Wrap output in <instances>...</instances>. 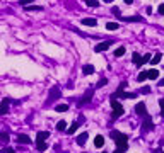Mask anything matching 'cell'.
Returning <instances> with one entry per match:
<instances>
[{"mask_svg": "<svg viewBox=\"0 0 164 153\" xmlns=\"http://www.w3.org/2000/svg\"><path fill=\"white\" fill-rule=\"evenodd\" d=\"M91 97H92V89H89L87 92H86V95L79 100V106H82V104H86V102H89L91 100Z\"/></svg>", "mask_w": 164, "mask_h": 153, "instance_id": "obj_9", "label": "cell"}, {"mask_svg": "<svg viewBox=\"0 0 164 153\" xmlns=\"http://www.w3.org/2000/svg\"><path fill=\"white\" fill-rule=\"evenodd\" d=\"M48 136H50V133H48V131H39V133L36 135V141H38V143H43Z\"/></svg>", "mask_w": 164, "mask_h": 153, "instance_id": "obj_10", "label": "cell"}, {"mask_svg": "<svg viewBox=\"0 0 164 153\" xmlns=\"http://www.w3.org/2000/svg\"><path fill=\"white\" fill-rule=\"evenodd\" d=\"M77 128H79V123H72V124H70V128H68V135L75 133V131H77Z\"/></svg>", "mask_w": 164, "mask_h": 153, "instance_id": "obj_26", "label": "cell"}, {"mask_svg": "<svg viewBox=\"0 0 164 153\" xmlns=\"http://www.w3.org/2000/svg\"><path fill=\"white\" fill-rule=\"evenodd\" d=\"M111 107H113V118H118V116H122V114L125 112L123 106H122L116 99H111Z\"/></svg>", "mask_w": 164, "mask_h": 153, "instance_id": "obj_2", "label": "cell"}, {"mask_svg": "<svg viewBox=\"0 0 164 153\" xmlns=\"http://www.w3.org/2000/svg\"><path fill=\"white\" fill-rule=\"evenodd\" d=\"M56 129H58V131H65V129H67V123H65V121H58Z\"/></svg>", "mask_w": 164, "mask_h": 153, "instance_id": "obj_25", "label": "cell"}, {"mask_svg": "<svg viewBox=\"0 0 164 153\" xmlns=\"http://www.w3.org/2000/svg\"><path fill=\"white\" fill-rule=\"evenodd\" d=\"M118 27H120V26H118L116 22H108V24H106V29H108V31H115V29H118Z\"/></svg>", "mask_w": 164, "mask_h": 153, "instance_id": "obj_24", "label": "cell"}, {"mask_svg": "<svg viewBox=\"0 0 164 153\" xmlns=\"http://www.w3.org/2000/svg\"><path fill=\"white\" fill-rule=\"evenodd\" d=\"M106 85V78H101L98 83H96V89H101V87H104Z\"/></svg>", "mask_w": 164, "mask_h": 153, "instance_id": "obj_29", "label": "cell"}, {"mask_svg": "<svg viewBox=\"0 0 164 153\" xmlns=\"http://www.w3.org/2000/svg\"><path fill=\"white\" fill-rule=\"evenodd\" d=\"M17 143H21V145H31L33 140H31L27 135H19V136H17Z\"/></svg>", "mask_w": 164, "mask_h": 153, "instance_id": "obj_7", "label": "cell"}, {"mask_svg": "<svg viewBox=\"0 0 164 153\" xmlns=\"http://www.w3.org/2000/svg\"><path fill=\"white\" fill-rule=\"evenodd\" d=\"M84 2H86L89 7H98V5H99V2H98V0H84Z\"/></svg>", "mask_w": 164, "mask_h": 153, "instance_id": "obj_27", "label": "cell"}, {"mask_svg": "<svg viewBox=\"0 0 164 153\" xmlns=\"http://www.w3.org/2000/svg\"><path fill=\"white\" fill-rule=\"evenodd\" d=\"M113 153H123V152H122V150H118V148H116V150H115V152H113Z\"/></svg>", "mask_w": 164, "mask_h": 153, "instance_id": "obj_37", "label": "cell"}, {"mask_svg": "<svg viewBox=\"0 0 164 153\" xmlns=\"http://www.w3.org/2000/svg\"><path fill=\"white\" fill-rule=\"evenodd\" d=\"M34 0H19V3L22 5V7H27V3H33Z\"/></svg>", "mask_w": 164, "mask_h": 153, "instance_id": "obj_30", "label": "cell"}, {"mask_svg": "<svg viewBox=\"0 0 164 153\" xmlns=\"http://www.w3.org/2000/svg\"><path fill=\"white\" fill-rule=\"evenodd\" d=\"M82 72H84V75H92L94 73V66L92 65H84L82 66Z\"/></svg>", "mask_w": 164, "mask_h": 153, "instance_id": "obj_15", "label": "cell"}, {"mask_svg": "<svg viewBox=\"0 0 164 153\" xmlns=\"http://www.w3.org/2000/svg\"><path fill=\"white\" fill-rule=\"evenodd\" d=\"M142 126H144V131H152V129H154L152 119H151L149 116H145V118H144V124H142Z\"/></svg>", "mask_w": 164, "mask_h": 153, "instance_id": "obj_5", "label": "cell"}, {"mask_svg": "<svg viewBox=\"0 0 164 153\" xmlns=\"http://www.w3.org/2000/svg\"><path fill=\"white\" fill-rule=\"evenodd\" d=\"M147 78H149V73H147V72H140L139 77H137L139 82H144V80H147Z\"/></svg>", "mask_w": 164, "mask_h": 153, "instance_id": "obj_22", "label": "cell"}, {"mask_svg": "<svg viewBox=\"0 0 164 153\" xmlns=\"http://www.w3.org/2000/svg\"><path fill=\"white\" fill-rule=\"evenodd\" d=\"M132 2H133V0H125V3H132Z\"/></svg>", "mask_w": 164, "mask_h": 153, "instance_id": "obj_39", "label": "cell"}, {"mask_svg": "<svg viewBox=\"0 0 164 153\" xmlns=\"http://www.w3.org/2000/svg\"><path fill=\"white\" fill-rule=\"evenodd\" d=\"M104 2H106V3H111V2H113V0H104Z\"/></svg>", "mask_w": 164, "mask_h": 153, "instance_id": "obj_40", "label": "cell"}, {"mask_svg": "<svg viewBox=\"0 0 164 153\" xmlns=\"http://www.w3.org/2000/svg\"><path fill=\"white\" fill-rule=\"evenodd\" d=\"M125 51H127V49H125V46H120V48H116V49H115V56H116V58H118V56H123V55H125Z\"/></svg>", "mask_w": 164, "mask_h": 153, "instance_id": "obj_19", "label": "cell"}, {"mask_svg": "<svg viewBox=\"0 0 164 153\" xmlns=\"http://www.w3.org/2000/svg\"><path fill=\"white\" fill-rule=\"evenodd\" d=\"M9 141H10V136H9V133L2 131V133H0V143H2V145H9Z\"/></svg>", "mask_w": 164, "mask_h": 153, "instance_id": "obj_12", "label": "cell"}, {"mask_svg": "<svg viewBox=\"0 0 164 153\" xmlns=\"http://www.w3.org/2000/svg\"><path fill=\"white\" fill-rule=\"evenodd\" d=\"M101 153H106V152H101Z\"/></svg>", "mask_w": 164, "mask_h": 153, "instance_id": "obj_41", "label": "cell"}, {"mask_svg": "<svg viewBox=\"0 0 164 153\" xmlns=\"http://www.w3.org/2000/svg\"><path fill=\"white\" fill-rule=\"evenodd\" d=\"M55 111L56 112H65V111H68V104H58V106H55Z\"/></svg>", "mask_w": 164, "mask_h": 153, "instance_id": "obj_17", "label": "cell"}, {"mask_svg": "<svg viewBox=\"0 0 164 153\" xmlns=\"http://www.w3.org/2000/svg\"><path fill=\"white\" fill-rule=\"evenodd\" d=\"M9 104H10L9 99H3L2 100V104H0V116H5L9 112Z\"/></svg>", "mask_w": 164, "mask_h": 153, "instance_id": "obj_6", "label": "cell"}, {"mask_svg": "<svg viewBox=\"0 0 164 153\" xmlns=\"http://www.w3.org/2000/svg\"><path fill=\"white\" fill-rule=\"evenodd\" d=\"M53 97H60V90H58L56 87H53V89L50 90V99H53Z\"/></svg>", "mask_w": 164, "mask_h": 153, "instance_id": "obj_23", "label": "cell"}, {"mask_svg": "<svg viewBox=\"0 0 164 153\" xmlns=\"http://www.w3.org/2000/svg\"><path fill=\"white\" fill-rule=\"evenodd\" d=\"M82 24H84V26L92 27V26H96V24H98V20H96V19H84V20H82Z\"/></svg>", "mask_w": 164, "mask_h": 153, "instance_id": "obj_18", "label": "cell"}, {"mask_svg": "<svg viewBox=\"0 0 164 153\" xmlns=\"http://www.w3.org/2000/svg\"><path fill=\"white\" fill-rule=\"evenodd\" d=\"M27 12H41L43 10V7L41 5H27V7H24Z\"/></svg>", "mask_w": 164, "mask_h": 153, "instance_id": "obj_14", "label": "cell"}, {"mask_svg": "<svg viewBox=\"0 0 164 153\" xmlns=\"http://www.w3.org/2000/svg\"><path fill=\"white\" fill-rule=\"evenodd\" d=\"M151 92V87H142L140 89V94H149Z\"/></svg>", "mask_w": 164, "mask_h": 153, "instance_id": "obj_31", "label": "cell"}, {"mask_svg": "<svg viewBox=\"0 0 164 153\" xmlns=\"http://www.w3.org/2000/svg\"><path fill=\"white\" fill-rule=\"evenodd\" d=\"M152 153H163V150H161V148H157V150H154Z\"/></svg>", "mask_w": 164, "mask_h": 153, "instance_id": "obj_36", "label": "cell"}, {"mask_svg": "<svg viewBox=\"0 0 164 153\" xmlns=\"http://www.w3.org/2000/svg\"><path fill=\"white\" fill-rule=\"evenodd\" d=\"M111 44H113V41H103V43H99V44L94 46V51H96V53H103V51L110 49Z\"/></svg>", "mask_w": 164, "mask_h": 153, "instance_id": "obj_3", "label": "cell"}, {"mask_svg": "<svg viewBox=\"0 0 164 153\" xmlns=\"http://www.w3.org/2000/svg\"><path fill=\"white\" fill-rule=\"evenodd\" d=\"M132 58H133L132 61H133V63H135L137 66H140V60H142V56H140L139 53H133V56H132Z\"/></svg>", "mask_w": 164, "mask_h": 153, "instance_id": "obj_21", "label": "cell"}, {"mask_svg": "<svg viewBox=\"0 0 164 153\" xmlns=\"http://www.w3.org/2000/svg\"><path fill=\"white\" fill-rule=\"evenodd\" d=\"M147 73H149V78H151V80H157V78H159V72H157L156 68L147 70Z\"/></svg>", "mask_w": 164, "mask_h": 153, "instance_id": "obj_13", "label": "cell"}, {"mask_svg": "<svg viewBox=\"0 0 164 153\" xmlns=\"http://www.w3.org/2000/svg\"><path fill=\"white\" fill-rule=\"evenodd\" d=\"M161 58H163V55H161V53H156V55L152 56V60H151V63H152V65H157V63L161 61Z\"/></svg>", "mask_w": 164, "mask_h": 153, "instance_id": "obj_20", "label": "cell"}, {"mask_svg": "<svg viewBox=\"0 0 164 153\" xmlns=\"http://www.w3.org/2000/svg\"><path fill=\"white\" fill-rule=\"evenodd\" d=\"M111 10H113V14H116V15H118V14H120V9H118V7H113V9H111Z\"/></svg>", "mask_w": 164, "mask_h": 153, "instance_id": "obj_34", "label": "cell"}, {"mask_svg": "<svg viewBox=\"0 0 164 153\" xmlns=\"http://www.w3.org/2000/svg\"><path fill=\"white\" fill-rule=\"evenodd\" d=\"M111 138L115 140L118 150L125 152V150L128 148V138H127V135H123V133H120V131H111Z\"/></svg>", "mask_w": 164, "mask_h": 153, "instance_id": "obj_1", "label": "cell"}, {"mask_svg": "<svg viewBox=\"0 0 164 153\" xmlns=\"http://www.w3.org/2000/svg\"><path fill=\"white\" fill-rule=\"evenodd\" d=\"M2 153H15V152H14V148H9V146H7V148H5Z\"/></svg>", "mask_w": 164, "mask_h": 153, "instance_id": "obj_33", "label": "cell"}, {"mask_svg": "<svg viewBox=\"0 0 164 153\" xmlns=\"http://www.w3.org/2000/svg\"><path fill=\"white\" fill-rule=\"evenodd\" d=\"M103 145H104V138H103L101 135H98L96 140H94V146H96V148H101Z\"/></svg>", "mask_w": 164, "mask_h": 153, "instance_id": "obj_16", "label": "cell"}, {"mask_svg": "<svg viewBox=\"0 0 164 153\" xmlns=\"http://www.w3.org/2000/svg\"><path fill=\"white\" fill-rule=\"evenodd\" d=\"M87 138H89V135H87V133H82V135H79V136H77V145L84 146V145H86V141H87Z\"/></svg>", "mask_w": 164, "mask_h": 153, "instance_id": "obj_11", "label": "cell"}, {"mask_svg": "<svg viewBox=\"0 0 164 153\" xmlns=\"http://www.w3.org/2000/svg\"><path fill=\"white\" fill-rule=\"evenodd\" d=\"M159 85H161V87H164V80H161V82H159Z\"/></svg>", "mask_w": 164, "mask_h": 153, "instance_id": "obj_38", "label": "cell"}, {"mask_svg": "<svg viewBox=\"0 0 164 153\" xmlns=\"http://www.w3.org/2000/svg\"><path fill=\"white\" fill-rule=\"evenodd\" d=\"M157 12H159L161 15H164V3H161V5H159V9H157Z\"/></svg>", "mask_w": 164, "mask_h": 153, "instance_id": "obj_32", "label": "cell"}, {"mask_svg": "<svg viewBox=\"0 0 164 153\" xmlns=\"http://www.w3.org/2000/svg\"><path fill=\"white\" fill-rule=\"evenodd\" d=\"M135 112H137L139 116L145 118V116H147V107H145V104H144V102H139V104L135 106Z\"/></svg>", "mask_w": 164, "mask_h": 153, "instance_id": "obj_4", "label": "cell"}, {"mask_svg": "<svg viewBox=\"0 0 164 153\" xmlns=\"http://www.w3.org/2000/svg\"><path fill=\"white\" fill-rule=\"evenodd\" d=\"M46 148H48V145H46L44 141H43V143H38V152H44Z\"/></svg>", "mask_w": 164, "mask_h": 153, "instance_id": "obj_28", "label": "cell"}, {"mask_svg": "<svg viewBox=\"0 0 164 153\" xmlns=\"http://www.w3.org/2000/svg\"><path fill=\"white\" fill-rule=\"evenodd\" d=\"M159 106H161V109H163V112H164V99H159Z\"/></svg>", "mask_w": 164, "mask_h": 153, "instance_id": "obj_35", "label": "cell"}, {"mask_svg": "<svg viewBox=\"0 0 164 153\" xmlns=\"http://www.w3.org/2000/svg\"><path fill=\"white\" fill-rule=\"evenodd\" d=\"M122 20H125V22H142L144 19L142 17H139V15H130V17H120Z\"/></svg>", "mask_w": 164, "mask_h": 153, "instance_id": "obj_8", "label": "cell"}]
</instances>
